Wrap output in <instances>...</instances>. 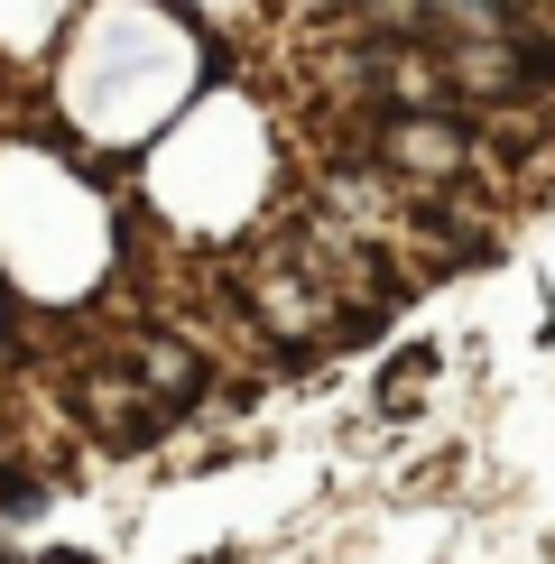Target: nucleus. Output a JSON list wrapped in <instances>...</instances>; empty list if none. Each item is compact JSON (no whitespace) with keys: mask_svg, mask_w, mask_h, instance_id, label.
<instances>
[{"mask_svg":"<svg viewBox=\"0 0 555 564\" xmlns=\"http://www.w3.org/2000/svg\"><path fill=\"white\" fill-rule=\"evenodd\" d=\"M380 158H389V176H416V185H454V176H472V130L445 121V111H399V121L380 130Z\"/></svg>","mask_w":555,"mask_h":564,"instance_id":"1","label":"nucleus"},{"mask_svg":"<svg viewBox=\"0 0 555 564\" xmlns=\"http://www.w3.org/2000/svg\"><path fill=\"white\" fill-rule=\"evenodd\" d=\"M37 564H92V555H37Z\"/></svg>","mask_w":555,"mask_h":564,"instance_id":"2","label":"nucleus"},{"mask_svg":"<svg viewBox=\"0 0 555 564\" xmlns=\"http://www.w3.org/2000/svg\"><path fill=\"white\" fill-rule=\"evenodd\" d=\"M0 564H29V555H19V546H0Z\"/></svg>","mask_w":555,"mask_h":564,"instance_id":"3","label":"nucleus"}]
</instances>
